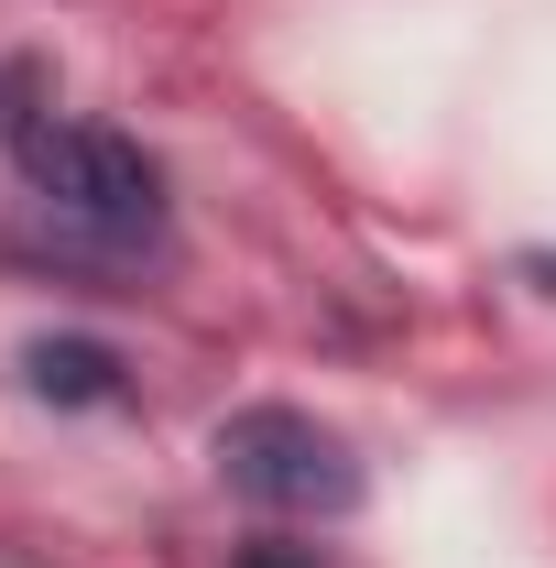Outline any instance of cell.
<instances>
[{"label": "cell", "mask_w": 556, "mask_h": 568, "mask_svg": "<svg viewBox=\"0 0 556 568\" xmlns=\"http://www.w3.org/2000/svg\"><path fill=\"white\" fill-rule=\"evenodd\" d=\"M22 175L44 186V209L66 219L76 241H110V252H153L164 241V164L121 132H44L22 153Z\"/></svg>", "instance_id": "1"}, {"label": "cell", "mask_w": 556, "mask_h": 568, "mask_svg": "<svg viewBox=\"0 0 556 568\" xmlns=\"http://www.w3.org/2000/svg\"><path fill=\"white\" fill-rule=\"evenodd\" d=\"M218 481L262 514H349L360 459L295 405H240V416H218Z\"/></svg>", "instance_id": "2"}, {"label": "cell", "mask_w": 556, "mask_h": 568, "mask_svg": "<svg viewBox=\"0 0 556 568\" xmlns=\"http://www.w3.org/2000/svg\"><path fill=\"white\" fill-rule=\"evenodd\" d=\"M22 372L44 405H121V351H99V339H33Z\"/></svg>", "instance_id": "3"}, {"label": "cell", "mask_w": 556, "mask_h": 568, "mask_svg": "<svg viewBox=\"0 0 556 568\" xmlns=\"http://www.w3.org/2000/svg\"><path fill=\"white\" fill-rule=\"evenodd\" d=\"M44 132H55V121H44V67H33V55H11V67H0V142H11V153H33Z\"/></svg>", "instance_id": "4"}, {"label": "cell", "mask_w": 556, "mask_h": 568, "mask_svg": "<svg viewBox=\"0 0 556 568\" xmlns=\"http://www.w3.org/2000/svg\"><path fill=\"white\" fill-rule=\"evenodd\" d=\"M240 568H317V547H251Z\"/></svg>", "instance_id": "5"}, {"label": "cell", "mask_w": 556, "mask_h": 568, "mask_svg": "<svg viewBox=\"0 0 556 568\" xmlns=\"http://www.w3.org/2000/svg\"><path fill=\"white\" fill-rule=\"evenodd\" d=\"M524 274H546V295H556V252H535V263H524Z\"/></svg>", "instance_id": "6"}]
</instances>
